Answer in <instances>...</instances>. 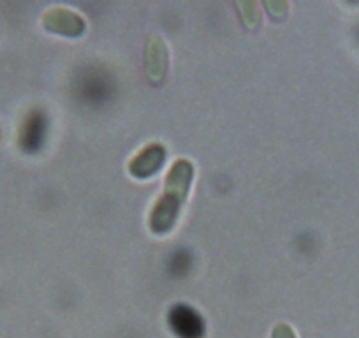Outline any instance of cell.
Wrapping results in <instances>:
<instances>
[{"label": "cell", "mask_w": 359, "mask_h": 338, "mask_svg": "<svg viewBox=\"0 0 359 338\" xmlns=\"http://www.w3.org/2000/svg\"><path fill=\"white\" fill-rule=\"evenodd\" d=\"M271 338H296V333L292 331L291 326H287V324H277V326L273 327Z\"/></svg>", "instance_id": "cell-6"}, {"label": "cell", "mask_w": 359, "mask_h": 338, "mask_svg": "<svg viewBox=\"0 0 359 338\" xmlns=\"http://www.w3.org/2000/svg\"><path fill=\"white\" fill-rule=\"evenodd\" d=\"M165 161V150L162 144L154 143L144 147L133 161L129 162V171L136 178H148L158 173Z\"/></svg>", "instance_id": "cell-4"}, {"label": "cell", "mask_w": 359, "mask_h": 338, "mask_svg": "<svg viewBox=\"0 0 359 338\" xmlns=\"http://www.w3.org/2000/svg\"><path fill=\"white\" fill-rule=\"evenodd\" d=\"M43 25L48 30H51V32H57L69 37H78L85 32V20L78 13L69 11V9L64 8L48 11L43 18Z\"/></svg>", "instance_id": "cell-3"}, {"label": "cell", "mask_w": 359, "mask_h": 338, "mask_svg": "<svg viewBox=\"0 0 359 338\" xmlns=\"http://www.w3.org/2000/svg\"><path fill=\"white\" fill-rule=\"evenodd\" d=\"M144 64H147V74L151 81L161 83L168 71V48L158 37H151L144 51Z\"/></svg>", "instance_id": "cell-5"}, {"label": "cell", "mask_w": 359, "mask_h": 338, "mask_svg": "<svg viewBox=\"0 0 359 338\" xmlns=\"http://www.w3.org/2000/svg\"><path fill=\"white\" fill-rule=\"evenodd\" d=\"M192 178H194V168L185 158L176 161L171 165L165 178L164 192L150 213V229L155 234H165L175 227L180 210L185 205L189 196Z\"/></svg>", "instance_id": "cell-1"}, {"label": "cell", "mask_w": 359, "mask_h": 338, "mask_svg": "<svg viewBox=\"0 0 359 338\" xmlns=\"http://www.w3.org/2000/svg\"><path fill=\"white\" fill-rule=\"evenodd\" d=\"M169 326L180 338H203L205 323L201 316L185 305H178L169 313Z\"/></svg>", "instance_id": "cell-2"}, {"label": "cell", "mask_w": 359, "mask_h": 338, "mask_svg": "<svg viewBox=\"0 0 359 338\" xmlns=\"http://www.w3.org/2000/svg\"><path fill=\"white\" fill-rule=\"evenodd\" d=\"M266 8H268L269 15L273 16V18H278V13H280V9L282 11H287V4H285V2H266ZM280 16L284 18L285 15H282L280 13Z\"/></svg>", "instance_id": "cell-7"}]
</instances>
